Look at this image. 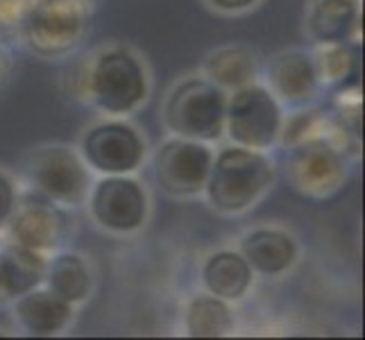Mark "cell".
I'll list each match as a JSON object with an SVG mask.
<instances>
[{
    "instance_id": "obj_16",
    "label": "cell",
    "mask_w": 365,
    "mask_h": 340,
    "mask_svg": "<svg viewBox=\"0 0 365 340\" xmlns=\"http://www.w3.org/2000/svg\"><path fill=\"white\" fill-rule=\"evenodd\" d=\"M205 288L220 299H241L252 286V268L241 252L222 249L211 254L202 268Z\"/></svg>"
},
{
    "instance_id": "obj_24",
    "label": "cell",
    "mask_w": 365,
    "mask_h": 340,
    "mask_svg": "<svg viewBox=\"0 0 365 340\" xmlns=\"http://www.w3.org/2000/svg\"><path fill=\"white\" fill-rule=\"evenodd\" d=\"M32 0H0V25H14L21 23L25 9L30 7Z\"/></svg>"
},
{
    "instance_id": "obj_10",
    "label": "cell",
    "mask_w": 365,
    "mask_h": 340,
    "mask_svg": "<svg viewBox=\"0 0 365 340\" xmlns=\"http://www.w3.org/2000/svg\"><path fill=\"white\" fill-rule=\"evenodd\" d=\"M91 213L105 230L130 234L148 218V195L143 186L128 175H107L93 186Z\"/></svg>"
},
{
    "instance_id": "obj_19",
    "label": "cell",
    "mask_w": 365,
    "mask_h": 340,
    "mask_svg": "<svg viewBox=\"0 0 365 340\" xmlns=\"http://www.w3.org/2000/svg\"><path fill=\"white\" fill-rule=\"evenodd\" d=\"M207 78L220 89H241L257 78V61L247 48L232 46L216 50L205 64Z\"/></svg>"
},
{
    "instance_id": "obj_7",
    "label": "cell",
    "mask_w": 365,
    "mask_h": 340,
    "mask_svg": "<svg viewBox=\"0 0 365 340\" xmlns=\"http://www.w3.org/2000/svg\"><path fill=\"white\" fill-rule=\"evenodd\" d=\"M213 153L193 138L175 136L155 155V180L173 197H191L205 191Z\"/></svg>"
},
{
    "instance_id": "obj_15",
    "label": "cell",
    "mask_w": 365,
    "mask_h": 340,
    "mask_svg": "<svg viewBox=\"0 0 365 340\" xmlns=\"http://www.w3.org/2000/svg\"><path fill=\"white\" fill-rule=\"evenodd\" d=\"M46 274V259L41 252L28 249L16 243H5L0 247V302L16 299L32 291Z\"/></svg>"
},
{
    "instance_id": "obj_8",
    "label": "cell",
    "mask_w": 365,
    "mask_h": 340,
    "mask_svg": "<svg viewBox=\"0 0 365 340\" xmlns=\"http://www.w3.org/2000/svg\"><path fill=\"white\" fill-rule=\"evenodd\" d=\"M288 150L291 155L286 168L297 191L316 197L338 191L345 180V161L331 141L324 136H313Z\"/></svg>"
},
{
    "instance_id": "obj_9",
    "label": "cell",
    "mask_w": 365,
    "mask_h": 340,
    "mask_svg": "<svg viewBox=\"0 0 365 340\" xmlns=\"http://www.w3.org/2000/svg\"><path fill=\"white\" fill-rule=\"evenodd\" d=\"M82 157L103 175H130L145 157V143L128 123H100L82 136Z\"/></svg>"
},
{
    "instance_id": "obj_12",
    "label": "cell",
    "mask_w": 365,
    "mask_h": 340,
    "mask_svg": "<svg viewBox=\"0 0 365 340\" xmlns=\"http://www.w3.org/2000/svg\"><path fill=\"white\" fill-rule=\"evenodd\" d=\"M270 93L291 107H302L311 103L318 93V73L313 66V57L302 50H286L270 59L268 64Z\"/></svg>"
},
{
    "instance_id": "obj_20",
    "label": "cell",
    "mask_w": 365,
    "mask_h": 340,
    "mask_svg": "<svg viewBox=\"0 0 365 340\" xmlns=\"http://www.w3.org/2000/svg\"><path fill=\"white\" fill-rule=\"evenodd\" d=\"M234 329V316L227 299L197 295L186 309V331L193 338H220Z\"/></svg>"
},
{
    "instance_id": "obj_11",
    "label": "cell",
    "mask_w": 365,
    "mask_h": 340,
    "mask_svg": "<svg viewBox=\"0 0 365 340\" xmlns=\"http://www.w3.org/2000/svg\"><path fill=\"white\" fill-rule=\"evenodd\" d=\"M9 241L34 252L55 249L66 234V216L53 200L46 195L16 202L7 220Z\"/></svg>"
},
{
    "instance_id": "obj_4",
    "label": "cell",
    "mask_w": 365,
    "mask_h": 340,
    "mask_svg": "<svg viewBox=\"0 0 365 340\" xmlns=\"http://www.w3.org/2000/svg\"><path fill=\"white\" fill-rule=\"evenodd\" d=\"M86 91L103 111L130 113L148 98V75L130 50H105L89 68Z\"/></svg>"
},
{
    "instance_id": "obj_22",
    "label": "cell",
    "mask_w": 365,
    "mask_h": 340,
    "mask_svg": "<svg viewBox=\"0 0 365 340\" xmlns=\"http://www.w3.org/2000/svg\"><path fill=\"white\" fill-rule=\"evenodd\" d=\"M318 130H320V120L316 116V111H299L286 120V125L282 128L279 134L284 136V145L293 148L302 141H307V138L322 136Z\"/></svg>"
},
{
    "instance_id": "obj_21",
    "label": "cell",
    "mask_w": 365,
    "mask_h": 340,
    "mask_svg": "<svg viewBox=\"0 0 365 340\" xmlns=\"http://www.w3.org/2000/svg\"><path fill=\"white\" fill-rule=\"evenodd\" d=\"M318 80L336 84L338 89H349L359 82V57L347 43H320L313 57Z\"/></svg>"
},
{
    "instance_id": "obj_2",
    "label": "cell",
    "mask_w": 365,
    "mask_h": 340,
    "mask_svg": "<svg viewBox=\"0 0 365 340\" xmlns=\"http://www.w3.org/2000/svg\"><path fill=\"white\" fill-rule=\"evenodd\" d=\"M225 89L211 80L191 78L170 91L163 107V120L175 136L211 143L225 132Z\"/></svg>"
},
{
    "instance_id": "obj_6",
    "label": "cell",
    "mask_w": 365,
    "mask_h": 340,
    "mask_svg": "<svg viewBox=\"0 0 365 340\" xmlns=\"http://www.w3.org/2000/svg\"><path fill=\"white\" fill-rule=\"evenodd\" d=\"M30 182L57 205H82L89 195V172L84 161L66 145H48L30 157Z\"/></svg>"
},
{
    "instance_id": "obj_23",
    "label": "cell",
    "mask_w": 365,
    "mask_h": 340,
    "mask_svg": "<svg viewBox=\"0 0 365 340\" xmlns=\"http://www.w3.org/2000/svg\"><path fill=\"white\" fill-rule=\"evenodd\" d=\"M14 207H16L14 184L9 182L7 175L0 172V230H5V225L11 218V211H14Z\"/></svg>"
},
{
    "instance_id": "obj_26",
    "label": "cell",
    "mask_w": 365,
    "mask_h": 340,
    "mask_svg": "<svg viewBox=\"0 0 365 340\" xmlns=\"http://www.w3.org/2000/svg\"><path fill=\"white\" fill-rule=\"evenodd\" d=\"M7 75H9V55L0 48V86L7 80Z\"/></svg>"
},
{
    "instance_id": "obj_25",
    "label": "cell",
    "mask_w": 365,
    "mask_h": 340,
    "mask_svg": "<svg viewBox=\"0 0 365 340\" xmlns=\"http://www.w3.org/2000/svg\"><path fill=\"white\" fill-rule=\"evenodd\" d=\"M207 3H209L213 9L230 11V14H234V11H243V9L252 7V5L257 3V0H207Z\"/></svg>"
},
{
    "instance_id": "obj_14",
    "label": "cell",
    "mask_w": 365,
    "mask_h": 340,
    "mask_svg": "<svg viewBox=\"0 0 365 340\" xmlns=\"http://www.w3.org/2000/svg\"><path fill=\"white\" fill-rule=\"evenodd\" d=\"M241 254L252 270L266 277L286 272L297 259V245L291 236L279 230H255L243 236Z\"/></svg>"
},
{
    "instance_id": "obj_1",
    "label": "cell",
    "mask_w": 365,
    "mask_h": 340,
    "mask_svg": "<svg viewBox=\"0 0 365 340\" xmlns=\"http://www.w3.org/2000/svg\"><path fill=\"white\" fill-rule=\"evenodd\" d=\"M270 182V161L259 150L234 145L225 148L211 161L205 191L213 209L222 213H241L268 191Z\"/></svg>"
},
{
    "instance_id": "obj_17",
    "label": "cell",
    "mask_w": 365,
    "mask_h": 340,
    "mask_svg": "<svg viewBox=\"0 0 365 340\" xmlns=\"http://www.w3.org/2000/svg\"><path fill=\"white\" fill-rule=\"evenodd\" d=\"M359 25V0H313L309 32L318 43H347Z\"/></svg>"
},
{
    "instance_id": "obj_5",
    "label": "cell",
    "mask_w": 365,
    "mask_h": 340,
    "mask_svg": "<svg viewBox=\"0 0 365 340\" xmlns=\"http://www.w3.org/2000/svg\"><path fill=\"white\" fill-rule=\"evenodd\" d=\"M282 107L261 84H245L234 89L225 107V130L234 145L266 150L277 143L282 132Z\"/></svg>"
},
{
    "instance_id": "obj_18",
    "label": "cell",
    "mask_w": 365,
    "mask_h": 340,
    "mask_svg": "<svg viewBox=\"0 0 365 340\" xmlns=\"http://www.w3.org/2000/svg\"><path fill=\"white\" fill-rule=\"evenodd\" d=\"M46 286L59 295L61 299L78 304L91 291V272L86 268L82 257L71 254H57L50 263H46V274H43Z\"/></svg>"
},
{
    "instance_id": "obj_13",
    "label": "cell",
    "mask_w": 365,
    "mask_h": 340,
    "mask_svg": "<svg viewBox=\"0 0 365 340\" xmlns=\"http://www.w3.org/2000/svg\"><path fill=\"white\" fill-rule=\"evenodd\" d=\"M16 320L30 336H55L66 329L73 318V304L50 288H32L14 299Z\"/></svg>"
},
{
    "instance_id": "obj_3",
    "label": "cell",
    "mask_w": 365,
    "mask_h": 340,
    "mask_svg": "<svg viewBox=\"0 0 365 340\" xmlns=\"http://www.w3.org/2000/svg\"><path fill=\"white\" fill-rule=\"evenodd\" d=\"M86 19V0H32L19 25L30 50L41 57H57L80 43Z\"/></svg>"
}]
</instances>
